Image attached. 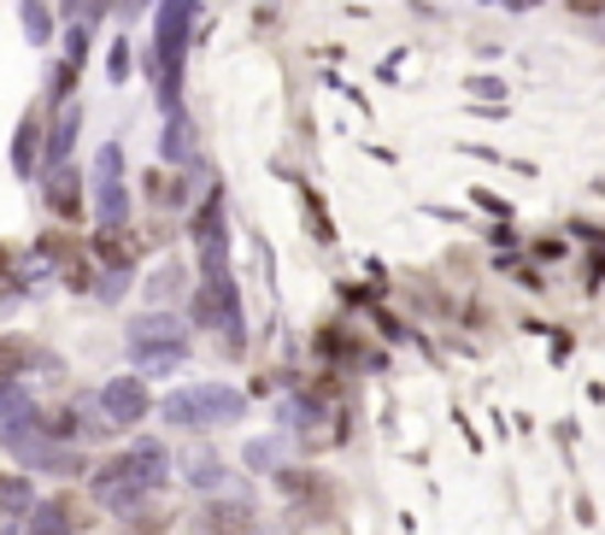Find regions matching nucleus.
<instances>
[{"mask_svg":"<svg viewBox=\"0 0 605 535\" xmlns=\"http://www.w3.org/2000/svg\"><path fill=\"white\" fill-rule=\"evenodd\" d=\"M165 477H170L165 447L142 441V447H130L124 459H112V465H100V471H95V500H100V506H112V512H135L153 489H165Z\"/></svg>","mask_w":605,"mask_h":535,"instance_id":"obj_1","label":"nucleus"},{"mask_svg":"<svg viewBox=\"0 0 605 535\" xmlns=\"http://www.w3.org/2000/svg\"><path fill=\"white\" fill-rule=\"evenodd\" d=\"M241 412H248V401H241L235 389L223 383H195V389H177L165 401V418L177 429H212V424H235Z\"/></svg>","mask_w":605,"mask_h":535,"instance_id":"obj_2","label":"nucleus"},{"mask_svg":"<svg viewBox=\"0 0 605 535\" xmlns=\"http://www.w3.org/2000/svg\"><path fill=\"white\" fill-rule=\"evenodd\" d=\"M195 324H206V330H223V341H230V348H241V306H235V283L223 277V271L200 283Z\"/></svg>","mask_w":605,"mask_h":535,"instance_id":"obj_3","label":"nucleus"},{"mask_svg":"<svg viewBox=\"0 0 605 535\" xmlns=\"http://www.w3.org/2000/svg\"><path fill=\"white\" fill-rule=\"evenodd\" d=\"M19 454H24V465L30 471H59V477H82V454H72V447H59V441H47L36 424L30 429H19Z\"/></svg>","mask_w":605,"mask_h":535,"instance_id":"obj_4","label":"nucleus"},{"mask_svg":"<svg viewBox=\"0 0 605 535\" xmlns=\"http://www.w3.org/2000/svg\"><path fill=\"white\" fill-rule=\"evenodd\" d=\"M95 200H100V218L107 223H124V153L118 148H100V160H95Z\"/></svg>","mask_w":605,"mask_h":535,"instance_id":"obj_5","label":"nucleus"},{"mask_svg":"<svg viewBox=\"0 0 605 535\" xmlns=\"http://www.w3.org/2000/svg\"><path fill=\"white\" fill-rule=\"evenodd\" d=\"M100 412H107V424H142L147 412H153L142 376H118V383L100 389Z\"/></svg>","mask_w":605,"mask_h":535,"instance_id":"obj_6","label":"nucleus"},{"mask_svg":"<svg viewBox=\"0 0 605 535\" xmlns=\"http://www.w3.org/2000/svg\"><path fill=\"white\" fill-rule=\"evenodd\" d=\"M170 341H188V324L170 313H147L130 324V348H170Z\"/></svg>","mask_w":605,"mask_h":535,"instance_id":"obj_7","label":"nucleus"},{"mask_svg":"<svg viewBox=\"0 0 605 535\" xmlns=\"http://www.w3.org/2000/svg\"><path fill=\"white\" fill-rule=\"evenodd\" d=\"M200 529L206 535H253V512L241 506V500H230V506H206V517H200Z\"/></svg>","mask_w":605,"mask_h":535,"instance_id":"obj_8","label":"nucleus"},{"mask_svg":"<svg viewBox=\"0 0 605 535\" xmlns=\"http://www.w3.org/2000/svg\"><path fill=\"white\" fill-rule=\"evenodd\" d=\"M72 529H77L72 500H42V506H30V535H72Z\"/></svg>","mask_w":605,"mask_h":535,"instance_id":"obj_9","label":"nucleus"},{"mask_svg":"<svg viewBox=\"0 0 605 535\" xmlns=\"http://www.w3.org/2000/svg\"><path fill=\"white\" fill-rule=\"evenodd\" d=\"M47 206H54L59 218H77V206H82V183H77V171H54V183H47Z\"/></svg>","mask_w":605,"mask_h":535,"instance_id":"obj_10","label":"nucleus"},{"mask_svg":"<svg viewBox=\"0 0 605 535\" xmlns=\"http://www.w3.org/2000/svg\"><path fill=\"white\" fill-rule=\"evenodd\" d=\"M30 365V341L24 336H0V389H12Z\"/></svg>","mask_w":605,"mask_h":535,"instance_id":"obj_11","label":"nucleus"},{"mask_svg":"<svg viewBox=\"0 0 605 535\" xmlns=\"http://www.w3.org/2000/svg\"><path fill=\"white\" fill-rule=\"evenodd\" d=\"M188 359V341H170V348H135V365H142L147 376H165V371H177Z\"/></svg>","mask_w":605,"mask_h":535,"instance_id":"obj_12","label":"nucleus"},{"mask_svg":"<svg viewBox=\"0 0 605 535\" xmlns=\"http://www.w3.org/2000/svg\"><path fill=\"white\" fill-rule=\"evenodd\" d=\"M95 253L107 259L112 271H130V236H118V223H100V241H95Z\"/></svg>","mask_w":605,"mask_h":535,"instance_id":"obj_13","label":"nucleus"},{"mask_svg":"<svg viewBox=\"0 0 605 535\" xmlns=\"http://www.w3.org/2000/svg\"><path fill=\"white\" fill-rule=\"evenodd\" d=\"M36 148H42V118L30 112V118H24V130H19V148H12V160H19L24 177H30V165H36Z\"/></svg>","mask_w":605,"mask_h":535,"instance_id":"obj_14","label":"nucleus"},{"mask_svg":"<svg viewBox=\"0 0 605 535\" xmlns=\"http://www.w3.org/2000/svg\"><path fill=\"white\" fill-rule=\"evenodd\" d=\"M0 506H7V512H30V506H36L30 482L24 477H0Z\"/></svg>","mask_w":605,"mask_h":535,"instance_id":"obj_15","label":"nucleus"},{"mask_svg":"<svg viewBox=\"0 0 605 535\" xmlns=\"http://www.w3.org/2000/svg\"><path fill=\"white\" fill-rule=\"evenodd\" d=\"M177 288H183V265H177V259H170V265H160V271L147 277V295H153V301L177 295Z\"/></svg>","mask_w":605,"mask_h":535,"instance_id":"obj_16","label":"nucleus"},{"mask_svg":"<svg viewBox=\"0 0 605 535\" xmlns=\"http://www.w3.org/2000/svg\"><path fill=\"white\" fill-rule=\"evenodd\" d=\"M72 130H77V112H65V118H59V130H54V160L65 153V142H72Z\"/></svg>","mask_w":605,"mask_h":535,"instance_id":"obj_17","label":"nucleus"},{"mask_svg":"<svg viewBox=\"0 0 605 535\" xmlns=\"http://www.w3.org/2000/svg\"><path fill=\"white\" fill-rule=\"evenodd\" d=\"M248 459H253V471H265V465H276V447H265V441H253V447H248Z\"/></svg>","mask_w":605,"mask_h":535,"instance_id":"obj_18","label":"nucleus"},{"mask_svg":"<svg viewBox=\"0 0 605 535\" xmlns=\"http://www.w3.org/2000/svg\"><path fill=\"white\" fill-rule=\"evenodd\" d=\"M570 12H576V19H600L605 0H570Z\"/></svg>","mask_w":605,"mask_h":535,"instance_id":"obj_19","label":"nucleus"}]
</instances>
